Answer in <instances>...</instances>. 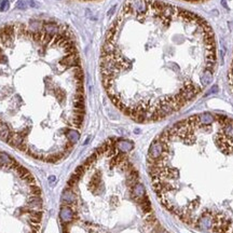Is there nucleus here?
Listing matches in <instances>:
<instances>
[{
    "instance_id": "2",
    "label": "nucleus",
    "mask_w": 233,
    "mask_h": 233,
    "mask_svg": "<svg viewBox=\"0 0 233 233\" xmlns=\"http://www.w3.org/2000/svg\"><path fill=\"white\" fill-rule=\"evenodd\" d=\"M0 41L14 56L22 91L13 93L9 113L20 116L8 139L37 160L56 163L80 139L85 116L84 73L72 31L54 21L0 27Z\"/></svg>"
},
{
    "instance_id": "4",
    "label": "nucleus",
    "mask_w": 233,
    "mask_h": 233,
    "mask_svg": "<svg viewBox=\"0 0 233 233\" xmlns=\"http://www.w3.org/2000/svg\"><path fill=\"white\" fill-rule=\"evenodd\" d=\"M8 8H9V2H8L7 0H3L2 2H1V6H0V10L1 11H6V10H8Z\"/></svg>"
},
{
    "instance_id": "1",
    "label": "nucleus",
    "mask_w": 233,
    "mask_h": 233,
    "mask_svg": "<svg viewBox=\"0 0 233 233\" xmlns=\"http://www.w3.org/2000/svg\"><path fill=\"white\" fill-rule=\"evenodd\" d=\"M108 97L139 123L179 112L214 81L217 44L198 14L162 0H126L101 51Z\"/></svg>"
},
{
    "instance_id": "5",
    "label": "nucleus",
    "mask_w": 233,
    "mask_h": 233,
    "mask_svg": "<svg viewBox=\"0 0 233 233\" xmlns=\"http://www.w3.org/2000/svg\"><path fill=\"white\" fill-rule=\"evenodd\" d=\"M183 1H187V2H202L205 0H183Z\"/></svg>"
},
{
    "instance_id": "3",
    "label": "nucleus",
    "mask_w": 233,
    "mask_h": 233,
    "mask_svg": "<svg viewBox=\"0 0 233 233\" xmlns=\"http://www.w3.org/2000/svg\"><path fill=\"white\" fill-rule=\"evenodd\" d=\"M160 203L188 226L233 233V119L202 112L172 124L147 155Z\"/></svg>"
}]
</instances>
